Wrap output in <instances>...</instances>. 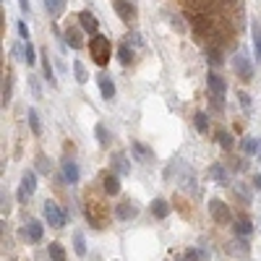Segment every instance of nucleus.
<instances>
[{"label":"nucleus","mask_w":261,"mask_h":261,"mask_svg":"<svg viewBox=\"0 0 261 261\" xmlns=\"http://www.w3.org/2000/svg\"><path fill=\"white\" fill-rule=\"evenodd\" d=\"M89 55H91V60H94L99 68H105L107 63H110V55H113L110 39L102 37V34H91V39H89Z\"/></svg>","instance_id":"nucleus-1"},{"label":"nucleus","mask_w":261,"mask_h":261,"mask_svg":"<svg viewBox=\"0 0 261 261\" xmlns=\"http://www.w3.org/2000/svg\"><path fill=\"white\" fill-rule=\"evenodd\" d=\"M206 89H209V94H212V102H217V105H222V102H225L227 84H225V79H222L220 73L209 71V76H206Z\"/></svg>","instance_id":"nucleus-2"},{"label":"nucleus","mask_w":261,"mask_h":261,"mask_svg":"<svg viewBox=\"0 0 261 261\" xmlns=\"http://www.w3.org/2000/svg\"><path fill=\"white\" fill-rule=\"evenodd\" d=\"M86 220L94 225V227H105L107 222V206L97 198H86Z\"/></svg>","instance_id":"nucleus-3"},{"label":"nucleus","mask_w":261,"mask_h":261,"mask_svg":"<svg viewBox=\"0 0 261 261\" xmlns=\"http://www.w3.org/2000/svg\"><path fill=\"white\" fill-rule=\"evenodd\" d=\"M42 212H44V220H47V225L50 227H55V230H60L66 225V214H63V209H60L53 198H47V201L42 204Z\"/></svg>","instance_id":"nucleus-4"},{"label":"nucleus","mask_w":261,"mask_h":261,"mask_svg":"<svg viewBox=\"0 0 261 261\" xmlns=\"http://www.w3.org/2000/svg\"><path fill=\"white\" fill-rule=\"evenodd\" d=\"M188 24H191V29H193V34L198 37V39H204V37H209L212 34V19L209 16H204V13H188Z\"/></svg>","instance_id":"nucleus-5"},{"label":"nucleus","mask_w":261,"mask_h":261,"mask_svg":"<svg viewBox=\"0 0 261 261\" xmlns=\"http://www.w3.org/2000/svg\"><path fill=\"white\" fill-rule=\"evenodd\" d=\"M233 68H235V73L240 76L243 81H251V79H253V63H251V58H248V53H245V50H240V53L235 55Z\"/></svg>","instance_id":"nucleus-6"},{"label":"nucleus","mask_w":261,"mask_h":261,"mask_svg":"<svg viewBox=\"0 0 261 261\" xmlns=\"http://www.w3.org/2000/svg\"><path fill=\"white\" fill-rule=\"evenodd\" d=\"M37 191V173L34 170H26L21 175V183H19V201H29Z\"/></svg>","instance_id":"nucleus-7"},{"label":"nucleus","mask_w":261,"mask_h":261,"mask_svg":"<svg viewBox=\"0 0 261 261\" xmlns=\"http://www.w3.org/2000/svg\"><path fill=\"white\" fill-rule=\"evenodd\" d=\"M209 214L214 217V222H220V225H227L230 220H233V214H230L227 204L220 201V198H212V201H209Z\"/></svg>","instance_id":"nucleus-8"},{"label":"nucleus","mask_w":261,"mask_h":261,"mask_svg":"<svg viewBox=\"0 0 261 261\" xmlns=\"http://www.w3.org/2000/svg\"><path fill=\"white\" fill-rule=\"evenodd\" d=\"M21 235H24L29 243H39V240H42V235H44V225H42L39 220H29V222H26V227L21 230Z\"/></svg>","instance_id":"nucleus-9"},{"label":"nucleus","mask_w":261,"mask_h":261,"mask_svg":"<svg viewBox=\"0 0 261 261\" xmlns=\"http://www.w3.org/2000/svg\"><path fill=\"white\" fill-rule=\"evenodd\" d=\"M63 39H66V44H68L71 50H81L84 47V29L81 26H68Z\"/></svg>","instance_id":"nucleus-10"},{"label":"nucleus","mask_w":261,"mask_h":261,"mask_svg":"<svg viewBox=\"0 0 261 261\" xmlns=\"http://www.w3.org/2000/svg\"><path fill=\"white\" fill-rule=\"evenodd\" d=\"M113 8H115V13H118L120 21H133V19H136V6L131 3V0H115Z\"/></svg>","instance_id":"nucleus-11"},{"label":"nucleus","mask_w":261,"mask_h":261,"mask_svg":"<svg viewBox=\"0 0 261 261\" xmlns=\"http://www.w3.org/2000/svg\"><path fill=\"white\" fill-rule=\"evenodd\" d=\"M102 191L107 196H118L120 193V175L118 173H102Z\"/></svg>","instance_id":"nucleus-12"},{"label":"nucleus","mask_w":261,"mask_h":261,"mask_svg":"<svg viewBox=\"0 0 261 261\" xmlns=\"http://www.w3.org/2000/svg\"><path fill=\"white\" fill-rule=\"evenodd\" d=\"M79 26L86 34H99V21H97V16L91 11H81L79 13Z\"/></svg>","instance_id":"nucleus-13"},{"label":"nucleus","mask_w":261,"mask_h":261,"mask_svg":"<svg viewBox=\"0 0 261 261\" xmlns=\"http://www.w3.org/2000/svg\"><path fill=\"white\" fill-rule=\"evenodd\" d=\"M227 253L235 256V258H248V256H251V245L245 243L243 238H235V240L227 243Z\"/></svg>","instance_id":"nucleus-14"},{"label":"nucleus","mask_w":261,"mask_h":261,"mask_svg":"<svg viewBox=\"0 0 261 261\" xmlns=\"http://www.w3.org/2000/svg\"><path fill=\"white\" fill-rule=\"evenodd\" d=\"M97 86H99V94H102V99H107V102H110V99L115 97V81H113L107 73H99V76H97Z\"/></svg>","instance_id":"nucleus-15"},{"label":"nucleus","mask_w":261,"mask_h":261,"mask_svg":"<svg viewBox=\"0 0 261 261\" xmlns=\"http://www.w3.org/2000/svg\"><path fill=\"white\" fill-rule=\"evenodd\" d=\"M131 151H133V157L139 160V162H144V165L154 162V151H151L149 146H144L141 141H133V144H131Z\"/></svg>","instance_id":"nucleus-16"},{"label":"nucleus","mask_w":261,"mask_h":261,"mask_svg":"<svg viewBox=\"0 0 261 261\" xmlns=\"http://www.w3.org/2000/svg\"><path fill=\"white\" fill-rule=\"evenodd\" d=\"M79 178H81V173H79V165H76L71 157H66V160H63V180L73 186V183H79Z\"/></svg>","instance_id":"nucleus-17"},{"label":"nucleus","mask_w":261,"mask_h":261,"mask_svg":"<svg viewBox=\"0 0 261 261\" xmlns=\"http://www.w3.org/2000/svg\"><path fill=\"white\" fill-rule=\"evenodd\" d=\"M115 214H118V220H126V222H128V220H133L136 214H139V206H136V204L131 201V198H126L123 204H118Z\"/></svg>","instance_id":"nucleus-18"},{"label":"nucleus","mask_w":261,"mask_h":261,"mask_svg":"<svg viewBox=\"0 0 261 261\" xmlns=\"http://www.w3.org/2000/svg\"><path fill=\"white\" fill-rule=\"evenodd\" d=\"M110 160H113V170H115L120 178L131 173V162H128V157L123 154V151H115V154H113Z\"/></svg>","instance_id":"nucleus-19"},{"label":"nucleus","mask_w":261,"mask_h":261,"mask_svg":"<svg viewBox=\"0 0 261 261\" xmlns=\"http://www.w3.org/2000/svg\"><path fill=\"white\" fill-rule=\"evenodd\" d=\"M214 141H217L225 151H233L235 149V139H233V133L230 131H225V128H220V131H214Z\"/></svg>","instance_id":"nucleus-20"},{"label":"nucleus","mask_w":261,"mask_h":261,"mask_svg":"<svg viewBox=\"0 0 261 261\" xmlns=\"http://www.w3.org/2000/svg\"><path fill=\"white\" fill-rule=\"evenodd\" d=\"M209 175H212V180L222 183V186H227V183H230V173H227V167H225L222 162H214V165L209 167Z\"/></svg>","instance_id":"nucleus-21"},{"label":"nucleus","mask_w":261,"mask_h":261,"mask_svg":"<svg viewBox=\"0 0 261 261\" xmlns=\"http://www.w3.org/2000/svg\"><path fill=\"white\" fill-rule=\"evenodd\" d=\"M44 3V8H47V13L53 19H60L63 16V11H66V6H68V0H42Z\"/></svg>","instance_id":"nucleus-22"},{"label":"nucleus","mask_w":261,"mask_h":261,"mask_svg":"<svg viewBox=\"0 0 261 261\" xmlns=\"http://www.w3.org/2000/svg\"><path fill=\"white\" fill-rule=\"evenodd\" d=\"M42 73H44V81H47L50 86H55L58 81H55V71H53V63H50V55H47V50H42Z\"/></svg>","instance_id":"nucleus-23"},{"label":"nucleus","mask_w":261,"mask_h":261,"mask_svg":"<svg viewBox=\"0 0 261 261\" xmlns=\"http://www.w3.org/2000/svg\"><path fill=\"white\" fill-rule=\"evenodd\" d=\"M11 97H13V76L11 71L3 76V91H0V99H3V107L11 105Z\"/></svg>","instance_id":"nucleus-24"},{"label":"nucleus","mask_w":261,"mask_h":261,"mask_svg":"<svg viewBox=\"0 0 261 261\" xmlns=\"http://www.w3.org/2000/svg\"><path fill=\"white\" fill-rule=\"evenodd\" d=\"M151 214H154L157 220H165L167 214H170V204H167L165 198H154V201H151Z\"/></svg>","instance_id":"nucleus-25"},{"label":"nucleus","mask_w":261,"mask_h":261,"mask_svg":"<svg viewBox=\"0 0 261 261\" xmlns=\"http://www.w3.org/2000/svg\"><path fill=\"white\" fill-rule=\"evenodd\" d=\"M26 118H29V128H32V133L42 136V120H39V113L34 110V107H29V110H26Z\"/></svg>","instance_id":"nucleus-26"},{"label":"nucleus","mask_w":261,"mask_h":261,"mask_svg":"<svg viewBox=\"0 0 261 261\" xmlns=\"http://www.w3.org/2000/svg\"><path fill=\"white\" fill-rule=\"evenodd\" d=\"M94 133H97V141H99V146H102V149L110 146V131H107L105 123H97V126H94Z\"/></svg>","instance_id":"nucleus-27"},{"label":"nucleus","mask_w":261,"mask_h":261,"mask_svg":"<svg viewBox=\"0 0 261 261\" xmlns=\"http://www.w3.org/2000/svg\"><path fill=\"white\" fill-rule=\"evenodd\" d=\"M118 60H120L123 66H131V63H133V47H131L128 42L118 47Z\"/></svg>","instance_id":"nucleus-28"},{"label":"nucleus","mask_w":261,"mask_h":261,"mask_svg":"<svg viewBox=\"0 0 261 261\" xmlns=\"http://www.w3.org/2000/svg\"><path fill=\"white\" fill-rule=\"evenodd\" d=\"M183 258L186 261H209V251L206 248H188L183 253Z\"/></svg>","instance_id":"nucleus-29"},{"label":"nucleus","mask_w":261,"mask_h":261,"mask_svg":"<svg viewBox=\"0 0 261 261\" xmlns=\"http://www.w3.org/2000/svg\"><path fill=\"white\" fill-rule=\"evenodd\" d=\"M233 193L240 198L243 204H251V188L245 186V183H235V186H233Z\"/></svg>","instance_id":"nucleus-30"},{"label":"nucleus","mask_w":261,"mask_h":261,"mask_svg":"<svg viewBox=\"0 0 261 261\" xmlns=\"http://www.w3.org/2000/svg\"><path fill=\"white\" fill-rule=\"evenodd\" d=\"M37 173H42V175L53 173V160L47 154H37Z\"/></svg>","instance_id":"nucleus-31"},{"label":"nucleus","mask_w":261,"mask_h":261,"mask_svg":"<svg viewBox=\"0 0 261 261\" xmlns=\"http://www.w3.org/2000/svg\"><path fill=\"white\" fill-rule=\"evenodd\" d=\"M73 251L79 258L86 256V240H84V233H73Z\"/></svg>","instance_id":"nucleus-32"},{"label":"nucleus","mask_w":261,"mask_h":261,"mask_svg":"<svg viewBox=\"0 0 261 261\" xmlns=\"http://www.w3.org/2000/svg\"><path fill=\"white\" fill-rule=\"evenodd\" d=\"M251 37H253V50H256V60H261V26L253 21L251 24Z\"/></svg>","instance_id":"nucleus-33"},{"label":"nucleus","mask_w":261,"mask_h":261,"mask_svg":"<svg viewBox=\"0 0 261 261\" xmlns=\"http://www.w3.org/2000/svg\"><path fill=\"white\" fill-rule=\"evenodd\" d=\"M73 76L79 84H86L89 81V73H86V66L81 63V60H73Z\"/></svg>","instance_id":"nucleus-34"},{"label":"nucleus","mask_w":261,"mask_h":261,"mask_svg":"<svg viewBox=\"0 0 261 261\" xmlns=\"http://www.w3.org/2000/svg\"><path fill=\"white\" fill-rule=\"evenodd\" d=\"M233 227H235V235H240V238H248V235L253 233V225H251L248 220H238Z\"/></svg>","instance_id":"nucleus-35"},{"label":"nucleus","mask_w":261,"mask_h":261,"mask_svg":"<svg viewBox=\"0 0 261 261\" xmlns=\"http://www.w3.org/2000/svg\"><path fill=\"white\" fill-rule=\"evenodd\" d=\"M24 63L26 66H34L37 63V47L32 42H24Z\"/></svg>","instance_id":"nucleus-36"},{"label":"nucleus","mask_w":261,"mask_h":261,"mask_svg":"<svg viewBox=\"0 0 261 261\" xmlns=\"http://www.w3.org/2000/svg\"><path fill=\"white\" fill-rule=\"evenodd\" d=\"M193 126H196L198 133H206V131H209V118H206V113H196V115H193Z\"/></svg>","instance_id":"nucleus-37"},{"label":"nucleus","mask_w":261,"mask_h":261,"mask_svg":"<svg viewBox=\"0 0 261 261\" xmlns=\"http://www.w3.org/2000/svg\"><path fill=\"white\" fill-rule=\"evenodd\" d=\"M258 149H261V141L251 139V136H248V139H243V151H245V154H248V157L258 154Z\"/></svg>","instance_id":"nucleus-38"},{"label":"nucleus","mask_w":261,"mask_h":261,"mask_svg":"<svg viewBox=\"0 0 261 261\" xmlns=\"http://www.w3.org/2000/svg\"><path fill=\"white\" fill-rule=\"evenodd\" d=\"M47 251H50V258H53V261H66V248H63L60 243H50Z\"/></svg>","instance_id":"nucleus-39"},{"label":"nucleus","mask_w":261,"mask_h":261,"mask_svg":"<svg viewBox=\"0 0 261 261\" xmlns=\"http://www.w3.org/2000/svg\"><path fill=\"white\" fill-rule=\"evenodd\" d=\"M206 60H209V66H212V71H214V68H220V66H222V60H225V58H222V53H220V50H214V47H212Z\"/></svg>","instance_id":"nucleus-40"},{"label":"nucleus","mask_w":261,"mask_h":261,"mask_svg":"<svg viewBox=\"0 0 261 261\" xmlns=\"http://www.w3.org/2000/svg\"><path fill=\"white\" fill-rule=\"evenodd\" d=\"M170 26L175 29L178 34H186V24H183V19H180V16H170Z\"/></svg>","instance_id":"nucleus-41"},{"label":"nucleus","mask_w":261,"mask_h":261,"mask_svg":"<svg viewBox=\"0 0 261 261\" xmlns=\"http://www.w3.org/2000/svg\"><path fill=\"white\" fill-rule=\"evenodd\" d=\"M29 86H32L34 99H39V97H42V89H39V79H37V76H29Z\"/></svg>","instance_id":"nucleus-42"},{"label":"nucleus","mask_w":261,"mask_h":261,"mask_svg":"<svg viewBox=\"0 0 261 261\" xmlns=\"http://www.w3.org/2000/svg\"><path fill=\"white\" fill-rule=\"evenodd\" d=\"M238 99H240V107H243V110H251V97L245 94V91H238Z\"/></svg>","instance_id":"nucleus-43"},{"label":"nucleus","mask_w":261,"mask_h":261,"mask_svg":"<svg viewBox=\"0 0 261 261\" xmlns=\"http://www.w3.org/2000/svg\"><path fill=\"white\" fill-rule=\"evenodd\" d=\"M128 44H139V47H141V44H144L141 34H139V32H131V34H128Z\"/></svg>","instance_id":"nucleus-44"},{"label":"nucleus","mask_w":261,"mask_h":261,"mask_svg":"<svg viewBox=\"0 0 261 261\" xmlns=\"http://www.w3.org/2000/svg\"><path fill=\"white\" fill-rule=\"evenodd\" d=\"M19 34H21L24 42H29V37H32V34H29V26H26L24 21H19Z\"/></svg>","instance_id":"nucleus-45"},{"label":"nucleus","mask_w":261,"mask_h":261,"mask_svg":"<svg viewBox=\"0 0 261 261\" xmlns=\"http://www.w3.org/2000/svg\"><path fill=\"white\" fill-rule=\"evenodd\" d=\"M19 8H21L24 16H29V13H32V6H29V0H19Z\"/></svg>","instance_id":"nucleus-46"},{"label":"nucleus","mask_w":261,"mask_h":261,"mask_svg":"<svg viewBox=\"0 0 261 261\" xmlns=\"http://www.w3.org/2000/svg\"><path fill=\"white\" fill-rule=\"evenodd\" d=\"M253 188H256V191H261V173L253 178Z\"/></svg>","instance_id":"nucleus-47"},{"label":"nucleus","mask_w":261,"mask_h":261,"mask_svg":"<svg viewBox=\"0 0 261 261\" xmlns=\"http://www.w3.org/2000/svg\"><path fill=\"white\" fill-rule=\"evenodd\" d=\"M225 3H238V0H225Z\"/></svg>","instance_id":"nucleus-48"},{"label":"nucleus","mask_w":261,"mask_h":261,"mask_svg":"<svg viewBox=\"0 0 261 261\" xmlns=\"http://www.w3.org/2000/svg\"><path fill=\"white\" fill-rule=\"evenodd\" d=\"M258 160H261V149H258Z\"/></svg>","instance_id":"nucleus-49"},{"label":"nucleus","mask_w":261,"mask_h":261,"mask_svg":"<svg viewBox=\"0 0 261 261\" xmlns=\"http://www.w3.org/2000/svg\"><path fill=\"white\" fill-rule=\"evenodd\" d=\"M167 261H170V258H167Z\"/></svg>","instance_id":"nucleus-50"}]
</instances>
